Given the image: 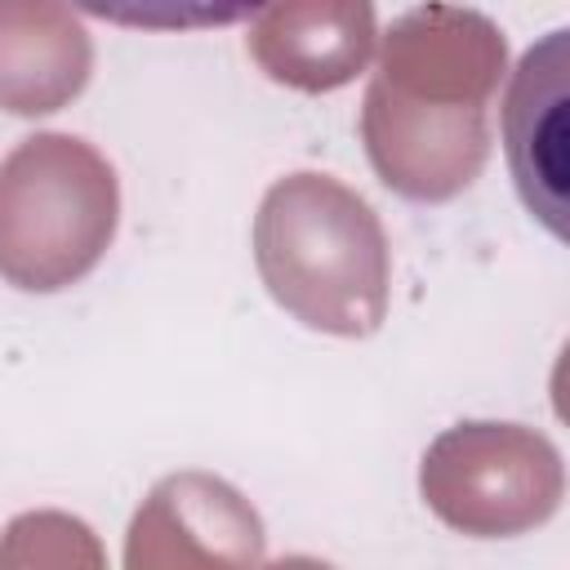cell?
Instances as JSON below:
<instances>
[{
	"instance_id": "cell-1",
	"label": "cell",
	"mask_w": 570,
	"mask_h": 570,
	"mask_svg": "<svg viewBox=\"0 0 570 570\" xmlns=\"http://www.w3.org/2000/svg\"><path fill=\"white\" fill-rule=\"evenodd\" d=\"M267 294L307 330L365 338L387 316L392 254L374 205L330 174H285L254 214Z\"/></svg>"
},
{
	"instance_id": "cell-2",
	"label": "cell",
	"mask_w": 570,
	"mask_h": 570,
	"mask_svg": "<svg viewBox=\"0 0 570 570\" xmlns=\"http://www.w3.org/2000/svg\"><path fill=\"white\" fill-rule=\"evenodd\" d=\"M120 218L116 169L71 134H31L0 160V276L58 294L89 276Z\"/></svg>"
},
{
	"instance_id": "cell-3",
	"label": "cell",
	"mask_w": 570,
	"mask_h": 570,
	"mask_svg": "<svg viewBox=\"0 0 570 570\" xmlns=\"http://www.w3.org/2000/svg\"><path fill=\"white\" fill-rule=\"evenodd\" d=\"M423 503L459 534L512 539L543 525L566 494L557 445L521 423H454L419 468Z\"/></svg>"
},
{
	"instance_id": "cell-4",
	"label": "cell",
	"mask_w": 570,
	"mask_h": 570,
	"mask_svg": "<svg viewBox=\"0 0 570 570\" xmlns=\"http://www.w3.org/2000/svg\"><path fill=\"white\" fill-rule=\"evenodd\" d=\"M361 138L374 174L405 200H454L490 156L485 107L419 102L370 80L361 102Z\"/></svg>"
},
{
	"instance_id": "cell-5",
	"label": "cell",
	"mask_w": 570,
	"mask_h": 570,
	"mask_svg": "<svg viewBox=\"0 0 570 570\" xmlns=\"http://www.w3.org/2000/svg\"><path fill=\"white\" fill-rule=\"evenodd\" d=\"M503 67L508 45L485 13L428 0L392 22L374 80L419 102L485 107L503 80Z\"/></svg>"
},
{
	"instance_id": "cell-6",
	"label": "cell",
	"mask_w": 570,
	"mask_h": 570,
	"mask_svg": "<svg viewBox=\"0 0 570 570\" xmlns=\"http://www.w3.org/2000/svg\"><path fill=\"white\" fill-rule=\"evenodd\" d=\"M263 521L240 490L209 472L165 476L129 525L125 566H263Z\"/></svg>"
},
{
	"instance_id": "cell-7",
	"label": "cell",
	"mask_w": 570,
	"mask_h": 570,
	"mask_svg": "<svg viewBox=\"0 0 570 570\" xmlns=\"http://www.w3.org/2000/svg\"><path fill=\"white\" fill-rule=\"evenodd\" d=\"M374 40V0H267L249 27V58L285 89L330 94L365 71Z\"/></svg>"
},
{
	"instance_id": "cell-8",
	"label": "cell",
	"mask_w": 570,
	"mask_h": 570,
	"mask_svg": "<svg viewBox=\"0 0 570 570\" xmlns=\"http://www.w3.org/2000/svg\"><path fill=\"white\" fill-rule=\"evenodd\" d=\"M94 71V40L62 0H0V111H62Z\"/></svg>"
},
{
	"instance_id": "cell-9",
	"label": "cell",
	"mask_w": 570,
	"mask_h": 570,
	"mask_svg": "<svg viewBox=\"0 0 570 570\" xmlns=\"http://www.w3.org/2000/svg\"><path fill=\"white\" fill-rule=\"evenodd\" d=\"M566 31H552L539 49H530L512 76L503 102V142L517 191L530 214L561 236V138H566Z\"/></svg>"
},
{
	"instance_id": "cell-10",
	"label": "cell",
	"mask_w": 570,
	"mask_h": 570,
	"mask_svg": "<svg viewBox=\"0 0 570 570\" xmlns=\"http://www.w3.org/2000/svg\"><path fill=\"white\" fill-rule=\"evenodd\" d=\"M76 9L138 31H205L232 27L263 9L267 0H71Z\"/></svg>"
}]
</instances>
